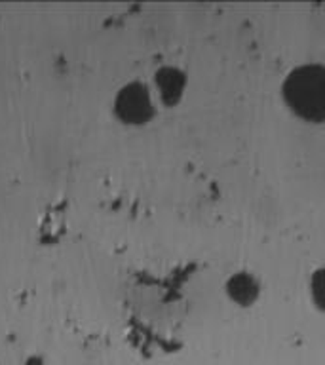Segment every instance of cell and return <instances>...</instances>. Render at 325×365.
Returning a JSON list of instances; mask_svg holds the SVG:
<instances>
[{"mask_svg": "<svg viewBox=\"0 0 325 365\" xmlns=\"http://www.w3.org/2000/svg\"><path fill=\"white\" fill-rule=\"evenodd\" d=\"M282 99L293 116L306 124H325V65L302 63L285 74Z\"/></svg>", "mask_w": 325, "mask_h": 365, "instance_id": "6da1fadb", "label": "cell"}, {"mask_svg": "<svg viewBox=\"0 0 325 365\" xmlns=\"http://www.w3.org/2000/svg\"><path fill=\"white\" fill-rule=\"evenodd\" d=\"M116 110L128 124H145L153 118L154 105L147 86L130 84L120 91Z\"/></svg>", "mask_w": 325, "mask_h": 365, "instance_id": "7a4b0ae2", "label": "cell"}, {"mask_svg": "<svg viewBox=\"0 0 325 365\" xmlns=\"http://www.w3.org/2000/svg\"><path fill=\"white\" fill-rule=\"evenodd\" d=\"M227 293L239 307H251L261 295V284L251 272H236L227 282Z\"/></svg>", "mask_w": 325, "mask_h": 365, "instance_id": "3957f363", "label": "cell"}, {"mask_svg": "<svg viewBox=\"0 0 325 365\" xmlns=\"http://www.w3.org/2000/svg\"><path fill=\"white\" fill-rule=\"evenodd\" d=\"M308 293H310V301L319 312L325 314V264L316 268L310 274L308 279Z\"/></svg>", "mask_w": 325, "mask_h": 365, "instance_id": "277c9868", "label": "cell"}, {"mask_svg": "<svg viewBox=\"0 0 325 365\" xmlns=\"http://www.w3.org/2000/svg\"><path fill=\"white\" fill-rule=\"evenodd\" d=\"M162 78L167 80V84L164 82H160V88H162V93L164 97H173V101H175L177 97H181L182 88H185V78H182V74L175 68H167L165 74H162Z\"/></svg>", "mask_w": 325, "mask_h": 365, "instance_id": "5b68a950", "label": "cell"}]
</instances>
